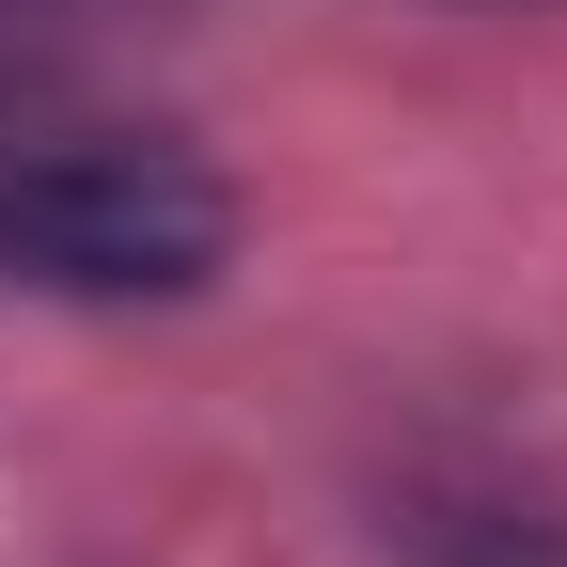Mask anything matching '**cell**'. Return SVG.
<instances>
[{
	"mask_svg": "<svg viewBox=\"0 0 567 567\" xmlns=\"http://www.w3.org/2000/svg\"><path fill=\"white\" fill-rule=\"evenodd\" d=\"M237 252V189L158 126H17L0 142V284L48 300H189Z\"/></svg>",
	"mask_w": 567,
	"mask_h": 567,
	"instance_id": "1",
	"label": "cell"
}]
</instances>
